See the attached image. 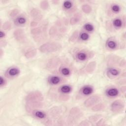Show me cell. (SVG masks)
Returning a JSON list of instances; mask_svg holds the SVG:
<instances>
[{
    "instance_id": "6da1fadb",
    "label": "cell",
    "mask_w": 126,
    "mask_h": 126,
    "mask_svg": "<svg viewBox=\"0 0 126 126\" xmlns=\"http://www.w3.org/2000/svg\"><path fill=\"white\" fill-rule=\"evenodd\" d=\"M48 22L44 21L40 27L33 28L31 30V33L33 40L37 42H40L46 39L47 37V30Z\"/></svg>"
},
{
    "instance_id": "7a4b0ae2",
    "label": "cell",
    "mask_w": 126,
    "mask_h": 126,
    "mask_svg": "<svg viewBox=\"0 0 126 126\" xmlns=\"http://www.w3.org/2000/svg\"><path fill=\"white\" fill-rule=\"evenodd\" d=\"M62 48V45L58 42H48L42 44L39 47V50L43 53H51L60 51Z\"/></svg>"
},
{
    "instance_id": "3957f363",
    "label": "cell",
    "mask_w": 126,
    "mask_h": 126,
    "mask_svg": "<svg viewBox=\"0 0 126 126\" xmlns=\"http://www.w3.org/2000/svg\"><path fill=\"white\" fill-rule=\"evenodd\" d=\"M82 113L81 110L77 107H73L70 109L69 112V115L67 119V122L69 123L68 125H73V123L76 122L81 117Z\"/></svg>"
},
{
    "instance_id": "277c9868",
    "label": "cell",
    "mask_w": 126,
    "mask_h": 126,
    "mask_svg": "<svg viewBox=\"0 0 126 126\" xmlns=\"http://www.w3.org/2000/svg\"><path fill=\"white\" fill-rule=\"evenodd\" d=\"M44 96L39 91H34L28 94L26 97V102L33 101H43Z\"/></svg>"
},
{
    "instance_id": "5b68a950",
    "label": "cell",
    "mask_w": 126,
    "mask_h": 126,
    "mask_svg": "<svg viewBox=\"0 0 126 126\" xmlns=\"http://www.w3.org/2000/svg\"><path fill=\"white\" fill-rule=\"evenodd\" d=\"M125 107V102L121 99L115 100L111 104V110L114 113H119L123 112Z\"/></svg>"
},
{
    "instance_id": "8992f818",
    "label": "cell",
    "mask_w": 126,
    "mask_h": 126,
    "mask_svg": "<svg viewBox=\"0 0 126 126\" xmlns=\"http://www.w3.org/2000/svg\"><path fill=\"white\" fill-rule=\"evenodd\" d=\"M60 63L61 61L60 58L58 57H53L48 61L46 63L47 68L50 70H55L59 66Z\"/></svg>"
},
{
    "instance_id": "52a82bcc",
    "label": "cell",
    "mask_w": 126,
    "mask_h": 126,
    "mask_svg": "<svg viewBox=\"0 0 126 126\" xmlns=\"http://www.w3.org/2000/svg\"><path fill=\"white\" fill-rule=\"evenodd\" d=\"M96 66V62L95 61H92L86 65L84 67L82 68L80 71L81 73L88 74L93 73L95 70Z\"/></svg>"
},
{
    "instance_id": "ba28073f",
    "label": "cell",
    "mask_w": 126,
    "mask_h": 126,
    "mask_svg": "<svg viewBox=\"0 0 126 126\" xmlns=\"http://www.w3.org/2000/svg\"><path fill=\"white\" fill-rule=\"evenodd\" d=\"M122 58L115 55H109L106 58L107 63L109 66H114L119 65Z\"/></svg>"
},
{
    "instance_id": "9c48e42d",
    "label": "cell",
    "mask_w": 126,
    "mask_h": 126,
    "mask_svg": "<svg viewBox=\"0 0 126 126\" xmlns=\"http://www.w3.org/2000/svg\"><path fill=\"white\" fill-rule=\"evenodd\" d=\"M13 36L16 40L20 42L24 41L26 38L25 31L21 28H18L14 30Z\"/></svg>"
},
{
    "instance_id": "30bf717a",
    "label": "cell",
    "mask_w": 126,
    "mask_h": 126,
    "mask_svg": "<svg viewBox=\"0 0 126 126\" xmlns=\"http://www.w3.org/2000/svg\"><path fill=\"white\" fill-rule=\"evenodd\" d=\"M100 99V97L99 96L97 95H93L86 99L84 104L86 107H90L97 103Z\"/></svg>"
},
{
    "instance_id": "8fae6325",
    "label": "cell",
    "mask_w": 126,
    "mask_h": 126,
    "mask_svg": "<svg viewBox=\"0 0 126 126\" xmlns=\"http://www.w3.org/2000/svg\"><path fill=\"white\" fill-rule=\"evenodd\" d=\"M43 106V103L42 101H33L26 102V109L28 111L35 110L37 109L42 108Z\"/></svg>"
},
{
    "instance_id": "7c38bea8",
    "label": "cell",
    "mask_w": 126,
    "mask_h": 126,
    "mask_svg": "<svg viewBox=\"0 0 126 126\" xmlns=\"http://www.w3.org/2000/svg\"><path fill=\"white\" fill-rule=\"evenodd\" d=\"M30 15L33 19V21L38 22L42 20L43 14L41 11L36 8H33L30 11Z\"/></svg>"
},
{
    "instance_id": "4fadbf2b",
    "label": "cell",
    "mask_w": 126,
    "mask_h": 126,
    "mask_svg": "<svg viewBox=\"0 0 126 126\" xmlns=\"http://www.w3.org/2000/svg\"><path fill=\"white\" fill-rule=\"evenodd\" d=\"M91 55L93 56L91 54V52H88L86 51L81 50L77 53L75 57L77 59L80 61H85L88 59L91 58Z\"/></svg>"
},
{
    "instance_id": "5bb4252c",
    "label": "cell",
    "mask_w": 126,
    "mask_h": 126,
    "mask_svg": "<svg viewBox=\"0 0 126 126\" xmlns=\"http://www.w3.org/2000/svg\"><path fill=\"white\" fill-rule=\"evenodd\" d=\"M37 51L36 49L33 47H31L29 48L25 53L24 56L26 58L28 59H32L35 57L37 54Z\"/></svg>"
},
{
    "instance_id": "9a60e30c",
    "label": "cell",
    "mask_w": 126,
    "mask_h": 126,
    "mask_svg": "<svg viewBox=\"0 0 126 126\" xmlns=\"http://www.w3.org/2000/svg\"><path fill=\"white\" fill-rule=\"evenodd\" d=\"M62 108L59 106H54L49 111V114L52 117H57L59 116L62 113Z\"/></svg>"
},
{
    "instance_id": "2e32d148",
    "label": "cell",
    "mask_w": 126,
    "mask_h": 126,
    "mask_svg": "<svg viewBox=\"0 0 126 126\" xmlns=\"http://www.w3.org/2000/svg\"><path fill=\"white\" fill-rule=\"evenodd\" d=\"M106 94L107 95H108L109 97H115L118 95L119 90H118L117 88L115 87L110 88L107 90Z\"/></svg>"
},
{
    "instance_id": "e0dca14e",
    "label": "cell",
    "mask_w": 126,
    "mask_h": 126,
    "mask_svg": "<svg viewBox=\"0 0 126 126\" xmlns=\"http://www.w3.org/2000/svg\"><path fill=\"white\" fill-rule=\"evenodd\" d=\"M106 46L108 48L110 49H116L118 47V43L116 39L110 38L107 41Z\"/></svg>"
},
{
    "instance_id": "ac0fdd59",
    "label": "cell",
    "mask_w": 126,
    "mask_h": 126,
    "mask_svg": "<svg viewBox=\"0 0 126 126\" xmlns=\"http://www.w3.org/2000/svg\"><path fill=\"white\" fill-rule=\"evenodd\" d=\"M120 73V70L117 68L111 67L108 70L107 74L110 77H114L118 76Z\"/></svg>"
},
{
    "instance_id": "d6986e66",
    "label": "cell",
    "mask_w": 126,
    "mask_h": 126,
    "mask_svg": "<svg viewBox=\"0 0 126 126\" xmlns=\"http://www.w3.org/2000/svg\"><path fill=\"white\" fill-rule=\"evenodd\" d=\"M82 94L85 95H87L91 94L93 92V88L90 86H85L82 87L81 90Z\"/></svg>"
},
{
    "instance_id": "ffe728a7",
    "label": "cell",
    "mask_w": 126,
    "mask_h": 126,
    "mask_svg": "<svg viewBox=\"0 0 126 126\" xmlns=\"http://www.w3.org/2000/svg\"><path fill=\"white\" fill-rule=\"evenodd\" d=\"M105 108V105L103 103H98L94 104L92 108V110L94 112L100 111L104 110Z\"/></svg>"
},
{
    "instance_id": "44dd1931",
    "label": "cell",
    "mask_w": 126,
    "mask_h": 126,
    "mask_svg": "<svg viewBox=\"0 0 126 126\" xmlns=\"http://www.w3.org/2000/svg\"><path fill=\"white\" fill-rule=\"evenodd\" d=\"M49 34L52 37H55V36L58 35V28L54 25L52 26L49 29Z\"/></svg>"
},
{
    "instance_id": "7402d4cb",
    "label": "cell",
    "mask_w": 126,
    "mask_h": 126,
    "mask_svg": "<svg viewBox=\"0 0 126 126\" xmlns=\"http://www.w3.org/2000/svg\"><path fill=\"white\" fill-rule=\"evenodd\" d=\"M81 19V15L79 14H76L74 15L70 19V24L72 25H75L77 24Z\"/></svg>"
},
{
    "instance_id": "603a6c76",
    "label": "cell",
    "mask_w": 126,
    "mask_h": 126,
    "mask_svg": "<svg viewBox=\"0 0 126 126\" xmlns=\"http://www.w3.org/2000/svg\"><path fill=\"white\" fill-rule=\"evenodd\" d=\"M49 82L51 84L57 85L61 82V78L57 76H52L49 79Z\"/></svg>"
},
{
    "instance_id": "cb8c5ba5",
    "label": "cell",
    "mask_w": 126,
    "mask_h": 126,
    "mask_svg": "<svg viewBox=\"0 0 126 126\" xmlns=\"http://www.w3.org/2000/svg\"><path fill=\"white\" fill-rule=\"evenodd\" d=\"M79 37V32L77 30H75L72 33L71 36H70L69 38V40L70 42H75Z\"/></svg>"
},
{
    "instance_id": "d4e9b609",
    "label": "cell",
    "mask_w": 126,
    "mask_h": 126,
    "mask_svg": "<svg viewBox=\"0 0 126 126\" xmlns=\"http://www.w3.org/2000/svg\"><path fill=\"white\" fill-rule=\"evenodd\" d=\"M114 26L116 28H121L122 27H123V20H122L120 18H116L114 20L113 22Z\"/></svg>"
},
{
    "instance_id": "484cf974",
    "label": "cell",
    "mask_w": 126,
    "mask_h": 126,
    "mask_svg": "<svg viewBox=\"0 0 126 126\" xmlns=\"http://www.w3.org/2000/svg\"><path fill=\"white\" fill-rule=\"evenodd\" d=\"M20 73V70L16 67H12L8 70V73L11 76H15Z\"/></svg>"
},
{
    "instance_id": "4316f807",
    "label": "cell",
    "mask_w": 126,
    "mask_h": 126,
    "mask_svg": "<svg viewBox=\"0 0 126 126\" xmlns=\"http://www.w3.org/2000/svg\"><path fill=\"white\" fill-rule=\"evenodd\" d=\"M82 10L86 14H88L91 12L92 10V7L88 4H84L81 6Z\"/></svg>"
},
{
    "instance_id": "83f0119b",
    "label": "cell",
    "mask_w": 126,
    "mask_h": 126,
    "mask_svg": "<svg viewBox=\"0 0 126 126\" xmlns=\"http://www.w3.org/2000/svg\"><path fill=\"white\" fill-rule=\"evenodd\" d=\"M60 91L63 94L69 93L71 91V88L70 86L68 85H63L61 87Z\"/></svg>"
},
{
    "instance_id": "f1b7e54d",
    "label": "cell",
    "mask_w": 126,
    "mask_h": 126,
    "mask_svg": "<svg viewBox=\"0 0 126 126\" xmlns=\"http://www.w3.org/2000/svg\"><path fill=\"white\" fill-rule=\"evenodd\" d=\"M101 118H102V117L101 115H93V116H91L89 117L88 119L92 123H94V122H96V123Z\"/></svg>"
},
{
    "instance_id": "f546056e",
    "label": "cell",
    "mask_w": 126,
    "mask_h": 126,
    "mask_svg": "<svg viewBox=\"0 0 126 126\" xmlns=\"http://www.w3.org/2000/svg\"><path fill=\"white\" fill-rule=\"evenodd\" d=\"M40 8L43 10H47L49 7V2L47 0H42L40 2Z\"/></svg>"
},
{
    "instance_id": "4dcf8cb0",
    "label": "cell",
    "mask_w": 126,
    "mask_h": 126,
    "mask_svg": "<svg viewBox=\"0 0 126 126\" xmlns=\"http://www.w3.org/2000/svg\"><path fill=\"white\" fill-rule=\"evenodd\" d=\"M34 115L38 118L40 119H43L45 118L46 117V114L43 112L42 111H39V110H36L34 112Z\"/></svg>"
},
{
    "instance_id": "1f68e13d",
    "label": "cell",
    "mask_w": 126,
    "mask_h": 126,
    "mask_svg": "<svg viewBox=\"0 0 126 126\" xmlns=\"http://www.w3.org/2000/svg\"><path fill=\"white\" fill-rule=\"evenodd\" d=\"M16 20V22L19 25H23V24H25L26 22V19L25 17L23 16H19L17 18Z\"/></svg>"
},
{
    "instance_id": "d6a6232c",
    "label": "cell",
    "mask_w": 126,
    "mask_h": 126,
    "mask_svg": "<svg viewBox=\"0 0 126 126\" xmlns=\"http://www.w3.org/2000/svg\"><path fill=\"white\" fill-rule=\"evenodd\" d=\"M94 124L88 119L84 120L80 122L79 124V126H93Z\"/></svg>"
},
{
    "instance_id": "836d02e7",
    "label": "cell",
    "mask_w": 126,
    "mask_h": 126,
    "mask_svg": "<svg viewBox=\"0 0 126 126\" xmlns=\"http://www.w3.org/2000/svg\"><path fill=\"white\" fill-rule=\"evenodd\" d=\"M72 6V2L69 0H65L63 3V6L66 9H69Z\"/></svg>"
},
{
    "instance_id": "e575fe53",
    "label": "cell",
    "mask_w": 126,
    "mask_h": 126,
    "mask_svg": "<svg viewBox=\"0 0 126 126\" xmlns=\"http://www.w3.org/2000/svg\"><path fill=\"white\" fill-rule=\"evenodd\" d=\"M1 27L3 30H6V31L9 30L11 28V23L9 21H6L3 24Z\"/></svg>"
},
{
    "instance_id": "d590c367",
    "label": "cell",
    "mask_w": 126,
    "mask_h": 126,
    "mask_svg": "<svg viewBox=\"0 0 126 126\" xmlns=\"http://www.w3.org/2000/svg\"><path fill=\"white\" fill-rule=\"evenodd\" d=\"M61 73L63 75H65V76H68L70 75V69L66 67H63L61 69Z\"/></svg>"
},
{
    "instance_id": "8d00e7d4",
    "label": "cell",
    "mask_w": 126,
    "mask_h": 126,
    "mask_svg": "<svg viewBox=\"0 0 126 126\" xmlns=\"http://www.w3.org/2000/svg\"><path fill=\"white\" fill-rule=\"evenodd\" d=\"M20 11L17 8H14L13 9H12L10 12V13H9V16L12 17V18H13V17H15V16H16L19 13Z\"/></svg>"
},
{
    "instance_id": "74e56055",
    "label": "cell",
    "mask_w": 126,
    "mask_h": 126,
    "mask_svg": "<svg viewBox=\"0 0 126 126\" xmlns=\"http://www.w3.org/2000/svg\"><path fill=\"white\" fill-rule=\"evenodd\" d=\"M59 99L62 101H67L69 99V96L66 94H63L59 95Z\"/></svg>"
},
{
    "instance_id": "f35d334b",
    "label": "cell",
    "mask_w": 126,
    "mask_h": 126,
    "mask_svg": "<svg viewBox=\"0 0 126 126\" xmlns=\"http://www.w3.org/2000/svg\"><path fill=\"white\" fill-rule=\"evenodd\" d=\"M84 28L85 30L88 32H92L94 30V26L91 24L89 23L86 24L84 25Z\"/></svg>"
},
{
    "instance_id": "ab89813d",
    "label": "cell",
    "mask_w": 126,
    "mask_h": 126,
    "mask_svg": "<svg viewBox=\"0 0 126 126\" xmlns=\"http://www.w3.org/2000/svg\"><path fill=\"white\" fill-rule=\"evenodd\" d=\"M112 10L115 13H118L120 10V7L119 5L117 4H114L111 6Z\"/></svg>"
},
{
    "instance_id": "60d3db41",
    "label": "cell",
    "mask_w": 126,
    "mask_h": 126,
    "mask_svg": "<svg viewBox=\"0 0 126 126\" xmlns=\"http://www.w3.org/2000/svg\"><path fill=\"white\" fill-rule=\"evenodd\" d=\"M80 37L81 39H82V40L85 41V40H87V39H88L89 36L87 33L84 32H82L80 34Z\"/></svg>"
},
{
    "instance_id": "b9f144b4",
    "label": "cell",
    "mask_w": 126,
    "mask_h": 126,
    "mask_svg": "<svg viewBox=\"0 0 126 126\" xmlns=\"http://www.w3.org/2000/svg\"><path fill=\"white\" fill-rule=\"evenodd\" d=\"M96 126H104L105 125V120L101 118L100 119H99L95 124Z\"/></svg>"
},
{
    "instance_id": "7bdbcfd3",
    "label": "cell",
    "mask_w": 126,
    "mask_h": 126,
    "mask_svg": "<svg viewBox=\"0 0 126 126\" xmlns=\"http://www.w3.org/2000/svg\"><path fill=\"white\" fill-rule=\"evenodd\" d=\"M126 65V61L125 59H122L121 60L119 66L121 67H125Z\"/></svg>"
},
{
    "instance_id": "ee69618b",
    "label": "cell",
    "mask_w": 126,
    "mask_h": 126,
    "mask_svg": "<svg viewBox=\"0 0 126 126\" xmlns=\"http://www.w3.org/2000/svg\"><path fill=\"white\" fill-rule=\"evenodd\" d=\"M38 24V22H36V21H32L31 23V27H32V28H35V27H36L37 26Z\"/></svg>"
},
{
    "instance_id": "f6af8a7d",
    "label": "cell",
    "mask_w": 126,
    "mask_h": 126,
    "mask_svg": "<svg viewBox=\"0 0 126 126\" xmlns=\"http://www.w3.org/2000/svg\"><path fill=\"white\" fill-rule=\"evenodd\" d=\"M120 90H121V91L122 92V94H123L124 95H126V86H122Z\"/></svg>"
},
{
    "instance_id": "bcb514c9",
    "label": "cell",
    "mask_w": 126,
    "mask_h": 126,
    "mask_svg": "<svg viewBox=\"0 0 126 126\" xmlns=\"http://www.w3.org/2000/svg\"><path fill=\"white\" fill-rule=\"evenodd\" d=\"M0 85L1 87L2 85H4V84L5 83V81L4 80V79L3 78V77L2 76H0Z\"/></svg>"
},
{
    "instance_id": "7dc6e473",
    "label": "cell",
    "mask_w": 126,
    "mask_h": 126,
    "mask_svg": "<svg viewBox=\"0 0 126 126\" xmlns=\"http://www.w3.org/2000/svg\"><path fill=\"white\" fill-rule=\"evenodd\" d=\"M7 44V42L5 41V40H0V47H2V46H5Z\"/></svg>"
},
{
    "instance_id": "c3c4849f",
    "label": "cell",
    "mask_w": 126,
    "mask_h": 126,
    "mask_svg": "<svg viewBox=\"0 0 126 126\" xmlns=\"http://www.w3.org/2000/svg\"><path fill=\"white\" fill-rule=\"evenodd\" d=\"M5 33L4 32H3L2 31H0V38H2V37L5 36Z\"/></svg>"
},
{
    "instance_id": "681fc988",
    "label": "cell",
    "mask_w": 126,
    "mask_h": 126,
    "mask_svg": "<svg viewBox=\"0 0 126 126\" xmlns=\"http://www.w3.org/2000/svg\"><path fill=\"white\" fill-rule=\"evenodd\" d=\"M0 57H1V56H2V50L1 49H0Z\"/></svg>"
},
{
    "instance_id": "f907efd6",
    "label": "cell",
    "mask_w": 126,
    "mask_h": 126,
    "mask_svg": "<svg viewBox=\"0 0 126 126\" xmlns=\"http://www.w3.org/2000/svg\"><path fill=\"white\" fill-rule=\"evenodd\" d=\"M52 2H54L55 3H58L59 2V1H58V0H55H55H54V1H53Z\"/></svg>"
}]
</instances>
